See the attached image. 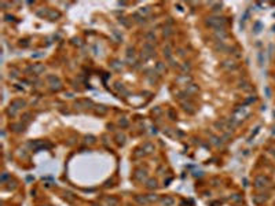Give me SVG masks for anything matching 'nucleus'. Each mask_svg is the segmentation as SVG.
Listing matches in <instances>:
<instances>
[{"label": "nucleus", "mask_w": 275, "mask_h": 206, "mask_svg": "<svg viewBox=\"0 0 275 206\" xmlns=\"http://www.w3.org/2000/svg\"><path fill=\"white\" fill-rule=\"evenodd\" d=\"M274 18H275V14H274Z\"/></svg>", "instance_id": "obj_1"}]
</instances>
